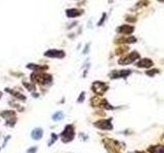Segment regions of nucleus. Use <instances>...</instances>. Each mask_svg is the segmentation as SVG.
Returning a JSON list of instances; mask_svg holds the SVG:
<instances>
[{"label": "nucleus", "mask_w": 164, "mask_h": 153, "mask_svg": "<svg viewBox=\"0 0 164 153\" xmlns=\"http://www.w3.org/2000/svg\"><path fill=\"white\" fill-rule=\"evenodd\" d=\"M103 143H104V145H105L106 150L109 153H122L123 146H122L121 143L116 141V140L106 138L103 140Z\"/></svg>", "instance_id": "nucleus-1"}, {"label": "nucleus", "mask_w": 164, "mask_h": 153, "mask_svg": "<svg viewBox=\"0 0 164 153\" xmlns=\"http://www.w3.org/2000/svg\"><path fill=\"white\" fill-rule=\"evenodd\" d=\"M31 80L35 84L44 86V85L50 84L53 82V76L49 74H44L42 72H36L35 74L31 75Z\"/></svg>", "instance_id": "nucleus-2"}, {"label": "nucleus", "mask_w": 164, "mask_h": 153, "mask_svg": "<svg viewBox=\"0 0 164 153\" xmlns=\"http://www.w3.org/2000/svg\"><path fill=\"white\" fill-rule=\"evenodd\" d=\"M90 103L94 107H99V108H104V109L107 110H112L114 109V107L109 103V102L104 99V98L99 97V96H95L91 98Z\"/></svg>", "instance_id": "nucleus-3"}, {"label": "nucleus", "mask_w": 164, "mask_h": 153, "mask_svg": "<svg viewBox=\"0 0 164 153\" xmlns=\"http://www.w3.org/2000/svg\"><path fill=\"white\" fill-rule=\"evenodd\" d=\"M61 137H62V141L64 143H69L74 139L75 137V131H74V126L72 125H68L65 127L63 133L61 134Z\"/></svg>", "instance_id": "nucleus-4"}, {"label": "nucleus", "mask_w": 164, "mask_h": 153, "mask_svg": "<svg viewBox=\"0 0 164 153\" xmlns=\"http://www.w3.org/2000/svg\"><path fill=\"white\" fill-rule=\"evenodd\" d=\"M140 57H141V55H140L139 52H137V51H132L131 53L127 54L126 56L121 57V58L118 60V63H119V65H130V63L134 62L136 60L140 59Z\"/></svg>", "instance_id": "nucleus-5"}, {"label": "nucleus", "mask_w": 164, "mask_h": 153, "mask_svg": "<svg viewBox=\"0 0 164 153\" xmlns=\"http://www.w3.org/2000/svg\"><path fill=\"white\" fill-rule=\"evenodd\" d=\"M91 89H92V91H94V93H95L96 95H103L108 91L109 86L102 81H95L92 83Z\"/></svg>", "instance_id": "nucleus-6"}, {"label": "nucleus", "mask_w": 164, "mask_h": 153, "mask_svg": "<svg viewBox=\"0 0 164 153\" xmlns=\"http://www.w3.org/2000/svg\"><path fill=\"white\" fill-rule=\"evenodd\" d=\"M1 116L3 117V119L6 120V122H7V124L6 125L7 126H15V122H17V117H15V112L12 110H4L1 112Z\"/></svg>", "instance_id": "nucleus-7"}, {"label": "nucleus", "mask_w": 164, "mask_h": 153, "mask_svg": "<svg viewBox=\"0 0 164 153\" xmlns=\"http://www.w3.org/2000/svg\"><path fill=\"white\" fill-rule=\"evenodd\" d=\"M44 56L48 58H64L66 56V53L61 49H49L44 52Z\"/></svg>", "instance_id": "nucleus-8"}, {"label": "nucleus", "mask_w": 164, "mask_h": 153, "mask_svg": "<svg viewBox=\"0 0 164 153\" xmlns=\"http://www.w3.org/2000/svg\"><path fill=\"white\" fill-rule=\"evenodd\" d=\"M131 75L130 69H122V71H113L110 73V78L111 79H119L123 78L126 79L128 76Z\"/></svg>", "instance_id": "nucleus-9"}, {"label": "nucleus", "mask_w": 164, "mask_h": 153, "mask_svg": "<svg viewBox=\"0 0 164 153\" xmlns=\"http://www.w3.org/2000/svg\"><path fill=\"white\" fill-rule=\"evenodd\" d=\"M94 125L95 128L101 129V130H112L113 129V125H112V123H111V120H98V122H95Z\"/></svg>", "instance_id": "nucleus-10"}, {"label": "nucleus", "mask_w": 164, "mask_h": 153, "mask_svg": "<svg viewBox=\"0 0 164 153\" xmlns=\"http://www.w3.org/2000/svg\"><path fill=\"white\" fill-rule=\"evenodd\" d=\"M117 33L118 34H122V35H131V33L134 31V27L130 25H122L120 27L117 28Z\"/></svg>", "instance_id": "nucleus-11"}, {"label": "nucleus", "mask_w": 164, "mask_h": 153, "mask_svg": "<svg viewBox=\"0 0 164 153\" xmlns=\"http://www.w3.org/2000/svg\"><path fill=\"white\" fill-rule=\"evenodd\" d=\"M154 65V62L149 58H143L136 63V66L139 69H150Z\"/></svg>", "instance_id": "nucleus-12"}, {"label": "nucleus", "mask_w": 164, "mask_h": 153, "mask_svg": "<svg viewBox=\"0 0 164 153\" xmlns=\"http://www.w3.org/2000/svg\"><path fill=\"white\" fill-rule=\"evenodd\" d=\"M137 42V38L134 37H123V38H119L116 41H115V43L116 44H131V43H136Z\"/></svg>", "instance_id": "nucleus-13"}, {"label": "nucleus", "mask_w": 164, "mask_h": 153, "mask_svg": "<svg viewBox=\"0 0 164 153\" xmlns=\"http://www.w3.org/2000/svg\"><path fill=\"white\" fill-rule=\"evenodd\" d=\"M81 14H82V10H80V9H77V8H70V9H67V10H66L67 17L70 18H78Z\"/></svg>", "instance_id": "nucleus-14"}, {"label": "nucleus", "mask_w": 164, "mask_h": 153, "mask_svg": "<svg viewBox=\"0 0 164 153\" xmlns=\"http://www.w3.org/2000/svg\"><path fill=\"white\" fill-rule=\"evenodd\" d=\"M28 69H33L35 72H42V71H46L48 69V66L47 65H34V63H29L27 65Z\"/></svg>", "instance_id": "nucleus-15"}, {"label": "nucleus", "mask_w": 164, "mask_h": 153, "mask_svg": "<svg viewBox=\"0 0 164 153\" xmlns=\"http://www.w3.org/2000/svg\"><path fill=\"white\" fill-rule=\"evenodd\" d=\"M42 136H43V130L40 129V128H36L31 133V137L34 140H39L42 138Z\"/></svg>", "instance_id": "nucleus-16"}, {"label": "nucleus", "mask_w": 164, "mask_h": 153, "mask_svg": "<svg viewBox=\"0 0 164 153\" xmlns=\"http://www.w3.org/2000/svg\"><path fill=\"white\" fill-rule=\"evenodd\" d=\"M5 91L7 92V93H11L12 96L17 97L18 99H20L22 101H26V96H24L23 94H21L20 92L15 91V90H12V89H8V88H5Z\"/></svg>", "instance_id": "nucleus-17"}, {"label": "nucleus", "mask_w": 164, "mask_h": 153, "mask_svg": "<svg viewBox=\"0 0 164 153\" xmlns=\"http://www.w3.org/2000/svg\"><path fill=\"white\" fill-rule=\"evenodd\" d=\"M148 152H150V153H164V147L162 145L150 146V147L148 148Z\"/></svg>", "instance_id": "nucleus-18"}, {"label": "nucleus", "mask_w": 164, "mask_h": 153, "mask_svg": "<svg viewBox=\"0 0 164 153\" xmlns=\"http://www.w3.org/2000/svg\"><path fill=\"white\" fill-rule=\"evenodd\" d=\"M64 119V113L63 111H57V112H56L53 116V120H54V122H57V120H61Z\"/></svg>", "instance_id": "nucleus-19"}, {"label": "nucleus", "mask_w": 164, "mask_h": 153, "mask_svg": "<svg viewBox=\"0 0 164 153\" xmlns=\"http://www.w3.org/2000/svg\"><path fill=\"white\" fill-rule=\"evenodd\" d=\"M128 47L127 46H122V47H119V48L115 51V54H117V55H121V54H123L125 52H127L128 51Z\"/></svg>", "instance_id": "nucleus-20"}, {"label": "nucleus", "mask_w": 164, "mask_h": 153, "mask_svg": "<svg viewBox=\"0 0 164 153\" xmlns=\"http://www.w3.org/2000/svg\"><path fill=\"white\" fill-rule=\"evenodd\" d=\"M23 85H24V87L27 88L29 91H35V87L33 84H29V83H27V82H23Z\"/></svg>", "instance_id": "nucleus-21"}, {"label": "nucleus", "mask_w": 164, "mask_h": 153, "mask_svg": "<svg viewBox=\"0 0 164 153\" xmlns=\"http://www.w3.org/2000/svg\"><path fill=\"white\" fill-rule=\"evenodd\" d=\"M159 73V69H149V71H147V76H155L156 74H158Z\"/></svg>", "instance_id": "nucleus-22"}, {"label": "nucleus", "mask_w": 164, "mask_h": 153, "mask_svg": "<svg viewBox=\"0 0 164 153\" xmlns=\"http://www.w3.org/2000/svg\"><path fill=\"white\" fill-rule=\"evenodd\" d=\"M51 138H53V140H51V142L48 143V145H49V146H50V145H53V143L57 140V138H59V137H57V135H56V134H51Z\"/></svg>", "instance_id": "nucleus-23"}, {"label": "nucleus", "mask_w": 164, "mask_h": 153, "mask_svg": "<svg viewBox=\"0 0 164 153\" xmlns=\"http://www.w3.org/2000/svg\"><path fill=\"white\" fill-rule=\"evenodd\" d=\"M106 15H107V14H106L105 12H104V14H103V15H102V18L99 20V22L98 23V26H102L103 24H104V22L106 20Z\"/></svg>", "instance_id": "nucleus-24"}, {"label": "nucleus", "mask_w": 164, "mask_h": 153, "mask_svg": "<svg viewBox=\"0 0 164 153\" xmlns=\"http://www.w3.org/2000/svg\"><path fill=\"white\" fill-rule=\"evenodd\" d=\"M84 96H85V93H84V92H82V93L80 94V96H79L78 102H82L83 100H84Z\"/></svg>", "instance_id": "nucleus-25"}, {"label": "nucleus", "mask_w": 164, "mask_h": 153, "mask_svg": "<svg viewBox=\"0 0 164 153\" xmlns=\"http://www.w3.org/2000/svg\"><path fill=\"white\" fill-rule=\"evenodd\" d=\"M37 151V147H33V148H30L29 150L27 151V153H36Z\"/></svg>", "instance_id": "nucleus-26"}, {"label": "nucleus", "mask_w": 164, "mask_h": 153, "mask_svg": "<svg viewBox=\"0 0 164 153\" xmlns=\"http://www.w3.org/2000/svg\"><path fill=\"white\" fill-rule=\"evenodd\" d=\"M126 21L131 22V23H134V22H137V18H126Z\"/></svg>", "instance_id": "nucleus-27"}, {"label": "nucleus", "mask_w": 164, "mask_h": 153, "mask_svg": "<svg viewBox=\"0 0 164 153\" xmlns=\"http://www.w3.org/2000/svg\"><path fill=\"white\" fill-rule=\"evenodd\" d=\"M134 153H146V152H144V151H136Z\"/></svg>", "instance_id": "nucleus-28"}, {"label": "nucleus", "mask_w": 164, "mask_h": 153, "mask_svg": "<svg viewBox=\"0 0 164 153\" xmlns=\"http://www.w3.org/2000/svg\"><path fill=\"white\" fill-rule=\"evenodd\" d=\"M2 96V93H1V92H0V97H1Z\"/></svg>", "instance_id": "nucleus-29"}, {"label": "nucleus", "mask_w": 164, "mask_h": 153, "mask_svg": "<svg viewBox=\"0 0 164 153\" xmlns=\"http://www.w3.org/2000/svg\"><path fill=\"white\" fill-rule=\"evenodd\" d=\"M158 1H160V2H163V0H158Z\"/></svg>", "instance_id": "nucleus-30"}]
</instances>
